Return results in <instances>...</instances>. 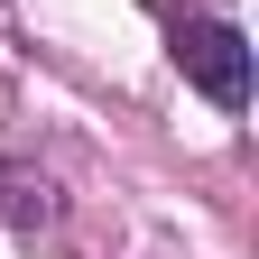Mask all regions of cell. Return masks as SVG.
Listing matches in <instances>:
<instances>
[{
    "label": "cell",
    "mask_w": 259,
    "mask_h": 259,
    "mask_svg": "<svg viewBox=\"0 0 259 259\" xmlns=\"http://www.w3.org/2000/svg\"><path fill=\"white\" fill-rule=\"evenodd\" d=\"M176 65H185V83L213 93L222 111L250 102V47H241L232 19H176Z\"/></svg>",
    "instance_id": "obj_1"
}]
</instances>
